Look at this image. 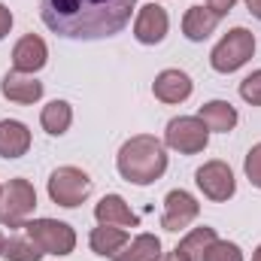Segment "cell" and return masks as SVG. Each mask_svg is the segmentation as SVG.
<instances>
[{"label": "cell", "mask_w": 261, "mask_h": 261, "mask_svg": "<svg viewBox=\"0 0 261 261\" xmlns=\"http://www.w3.org/2000/svg\"><path fill=\"white\" fill-rule=\"evenodd\" d=\"M206 140H210V130L206 125L197 119V116H179L173 119L167 130H164V143L182 155H197L206 149Z\"/></svg>", "instance_id": "cell-7"}, {"label": "cell", "mask_w": 261, "mask_h": 261, "mask_svg": "<svg viewBox=\"0 0 261 261\" xmlns=\"http://www.w3.org/2000/svg\"><path fill=\"white\" fill-rule=\"evenodd\" d=\"M252 261H261V246L255 249V255H252Z\"/></svg>", "instance_id": "cell-30"}, {"label": "cell", "mask_w": 261, "mask_h": 261, "mask_svg": "<svg viewBox=\"0 0 261 261\" xmlns=\"http://www.w3.org/2000/svg\"><path fill=\"white\" fill-rule=\"evenodd\" d=\"M137 0H40L43 24L64 40H107L125 31Z\"/></svg>", "instance_id": "cell-1"}, {"label": "cell", "mask_w": 261, "mask_h": 261, "mask_svg": "<svg viewBox=\"0 0 261 261\" xmlns=\"http://www.w3.org/2000/svg\"><path fill=\"white\" fill-rule=\"evenodd\" d=\"M94 216L100 225H116V228H137V216L130 213V206L125 203V197L119 195H107L97 206H94Z\"/></svg>", "instance_id": "cell-14"}, {"label": "cell", "mask_w": 261, "mask_h": 261, "mask_svg": "<svg viewBox=\"0 0 261 261\" xmlns=\"http://www.w3.org/2000/svg\"><path fill=\"white\" fill-rule=\"evenodd\" d=\"M197 213H200V203L189 192L176 189V192H170L167 200H164L161 225H164V231H182V228H189L197 219Z\"/></svg>", "instance_id": "cell-9"}, {"label": "cell", "mask_w": 261, "mask_h": 261, "mask_svg": "<svg viewBox=\"0 0 261 261\" xmlns=\"http://www.w3.org/2000/svg\"><path fill=\"white\" fill-rule=\"evenodd\" d=\"M31 149V130L15 119L0 122V155L3 158H21Z\"/></svg>", "instance_id": "cell-15"}, {"label": "cell", "mask_w": 261, "mask_h": 261, "mask_svg": "<svg viewBox=\"0 0 261 261\" xmlns=\"http://www.w3.org/2000/svg\"><path fill=\"white\" fill-rule=\"evenodd\" d=\"M37 192L28 179H9L0 189V222L9 228H21V222L34 213Z\"/></svg>", "instance_id": "cell-4"}, {"label": "cell", "mask_w": 261, "mask_h": 261, "mask_svg": "<svg viewBox=\"0 0 261 261\" xmlns=\"http://www.w3.org/2000/svg\"><path fill=\"white\" fill-rule=\"evenodd\" d=\"M119 173L134 182V186H149L155 179H161V173L167 170V152L164 146L149 137V134H140V137H130L128 143L119 149Z\"/></svg>", "instance_id": "cell-2"}, {"label": "cell", "mask_w": 261, "mask_h": 261, "mask_svg": "<svg viewBox=\"0 0 261 261\" xmlns=\"http://www.w3.org/2000/svg\"><path fill=\"white\" fill-rule=\"evenodd\" d=\"M155 97L164 100V103H182L189 100L192 94V79L182 73V70H161L155 76V85H152Z\"/></svg>", "instance_id": "cell-12"}, {"label": "cell", "mask_w": 261, "mask_h": 261, "mask_svg": "<svg viewBox=\"0 0 261 261\" xmlns=\"http://www.w3.org/2000/svg\"><path fill=\"white\" fill-rule=\"evenodd\" d=\"M197 119L206 125V130L228 134V130H234V125H237V110L228 100H210V103L200 107V116Z\"/></svg>", "instance_id": "cell-16"}, {"label": "cell", "mask_w": 261, "mask_h": 261, "mask_svg": "<svg viewBox=\"0 0 261 261\" xmlns=\"http://www.w3.org/2000/svg\"><path fill=\"white\" fill-rule=\"evenodd\" d=\"M240 97L252 107H261V70L249 73L243 82H240Z\"/></svg>", "instance_id": "cell-24"}, {"label": "cell", "mask_w": 261, "mask_h": 261, "mask_svg": "<svg viewBox=\"0 0 261 261\" xmlns=\"http://www.w3.org/2000/svg\"><path fill=\"white\" fill-rule=\"evenodd\" d=\"M46 58H49V49H46V43L37 34L21 37L15 43V49H12V67H15V73H37L40 67L46 64Z\"/></svg>", "instance_id": "cell-11"}, {"label": "cell", "mask_w": 261, "mask_h": 261, "mask_svg": "<svg viewBox=\"0 0 261 261\" xmlns=\"http://www.w3.org/2000/svg\"><path fill=\"white\" fill-rule=\"evenodd\" d=\"M9 28H12V12H9L3 3H0V40L9 34Z\"/></svg>", "instance_id": "cell-27"}, {"label": "cell", "mask_w": 261, "mask_h": 261, "mask_svg": "<svg viewBox=\"0 0 261 261\" xmlns=\"http://www.w3.org/2000/svg\"><path fill=\"white\" fill-rule=\"evenodd\" d=\"M216 24H219V15L210 9V6H192L189 12H186V18H182V31H186V37L189 40H206L213 31H216Z\"/></svg>", "instance_id": "cell-17"}, {"label": "cell", "mask_w": 261, "mask_h": 261, "mask_svg": "<svg viewBox=\"0 0 261 261\" xmlns=\"http://www.w3.org/2000/svg\"><path fill=\"white\" fill-rule=\"evenodd\" d=\"M0 91H3V97L12 100V103H34V100L43 97V82H37V79L28 76V73H15V70H12V73L3 76Z\"/></svg>", "instance_id": "cell-13"}, {"label": "cell", "mask_w": 261, "mask_h": 261, "mask_svg": "<svg viewBox=\"0 0 261 261\" xmlns=\"http://www.w3.org/2000/svg\"><path fill=\"white\" fill-rule=\"evenodd\" d=\"M40 122H43V130H46V134L61 137V134L70 128V122H73V110H70V103H67V100H52V103H46V107H43Z\"/></svg>", "instance_id": "cell-21"}, {"label": "cell", "mask_w": 261, "mask_h": 261, "mask_svg": "<svg viewBox=\"0 0 261 261\" xmlns=\"http://www.w3.org/2000/svg\"><path fill=\"white\" fill-rule=\"evenodd\" d=\"M246 9H249V12L261 21V0H246Z\"/></svg>", "instance_id": "cell-28"}, {"label": "cell", "mask_w": 261, "mask_h": 261, "mask_svg": "<svg viewBox=\"0 0 261 261\" xmlns=\"http://www.w3.org/2000/svg\"><path fill=\"white\" fill-rule=\"evenodd\" d=\"M195 182L210 200H228L234 195V189H237L234 173H231V167L225 161H206L195 173Z\"/></svg>", "instance_id": "cell-8"}, {"label": "cell", "mask_w": 261, "mask_h": 261, "mask_svg": "<svg viewBox=\"0 0 261 261\" xmlns=\"http://www.w3.org/2000/svg\"><path fill=\"white\" fill-rule=\"evenodd\" d=\"M91 195V179L85 170L79 167H58L52 176H49V197L58 203V206H79L85 197Z\"/></svg>", "instance_id": "cell-6"}, {"label": "cell", "mask_w": 261, "mask_h": 261, "mask_svg": "<svg viewBox=\"0 0 261 261\" xmlns=\"http://www.w3.org/2000/svg\"><path fill=\"white\" fill-rule=\"evenodd\" d=\"M216 240H219V237H216V231H213V228H206V225H200V228H195L189 237H182V240H179V246H176L173 252H176L182 261H200V258H203V252H206Z\"/></svg>", "instance_id": "cell-20"}, {"label": "cell", "mask_w": 261, "mask_h": 261, "mask_svg": "<svg viewBox=\"0 0 261 261\" xmlns=\"http://www.w3.org/2000/svg\"><path fill=\"white\" fill-rule=\"evenodd\" d=\"M243 167H246L249 182H252L255 189H261V143L249 149V155H246V164H243Z\"/></svg>", "instance_id": "cell-25"}, {"label": "cell", "mask_w": 261, "mask_h": 261, "mask_svg": "<svg viewBox=\"0 0 261 261\" xmlns=\"http://www.w3.org/2000/svg\"><path fill=\"white\" fill-rule=\"evenodd\" d=\"M28 237L46 252V255H70L76 246V234L67 222H55V219H34L24 225Z\"/></svg>", "instance_id": "cell-5"}, {"label": "cell", "mask_w": 261, "mask_h": 261, "mask_svg": "<svg viewBox=\"0 0 261 261\" xmlns=\"http://www.w3.org/2000/svg\"><path fill=\"white\" fill-rule=\"evenodd\" d=\"M0 255L9 261H40L46 252L31 237H9V240H3V252Z\"/></svg>", "instance_id": "cell-22"}, {"label": "cell", "mask_w": 261, "mask_h": 261, "mask_svg": "<svg viewBox=\"0 0 261 261\" xmlns=\"http://www.w3.org/2000/svg\"><path fill=\"white\" fill-rule=\"evenodd\" d=\"M161 258V240L155 234H140L125 243L122 252H116L113 261H158Z\"/></svg>", "instance_id": "cell-19"}, {"label": "cell", "mask_w": 261, "mask_h": 261, "mask_svg": "<svg viewBox=\"0 0 261 261\" xmlns=\"http://www.w3.org/2000/svg\"><path fill=\"white\" fill-rule=\"evenodd\" d=\"M0 252H3V234H0Z\"/></svg>", "instance_id": "cell-31"}, {"label": "cell", "mask_w": 261, "mask_h": 261, "mask_svg": "<svg viewBox=\"0 0 261 261\" xmlns=\"http://www.w3.org/2000/svg\"><path fill=\"white\" fill-rule=\"evenodd\" d=\"M167 28H170V18H167L164 6L146 3V6L140 9L137 21H134V37H137L140 43H146V46H155V43H161V40L167 37Z\"/></svg>", "instance_id": "cell-10"}, {"label": "cell", "mask_w": 261, "mask_h": 261, "mask_svg": "<svg viewBox=\"0 0 261 261\" xmlns=\"http://www.w3.org/2000/svg\"><path fill=\"white\" fill-rule=\"evenodd\" d=\"M234 3H237V0H206V6H210L219 18H222V15H228V12L234 9Z\"/></svg>", "instance_id": "cell-26"}, {"label": "cell", "mask_w": 261, "mask_h": 261, "mask_svg": "<svg viewBox=\"0 0 261 261\" xmlns=\"http://www.w3.org/2000/svg\"><path fill=\"white\" fill-rule=\"evenodd\" d=\"M91 252H97V255H103V258H113L116 252H122L125 249V243H128V234L122 231V228H116V225H100V228H94L91 231Z\"/></svg>", "instance_id": "cell-18"}, {"label": "cell", "mask_w": 261, "mask_h": 261, "mask_svg": "<svg viewBox=\"0 0 261 261\" xmlns=\"http://www.w3.org/2000/svg\"><path fill=\"white\" fill-rule=\"evenodd\" d=\"M252 52H255V34L246 31V28H234L213 49L210 64H213V70H219V73H234V70H240V67L252 58Z\"/></svg>", "instance_id": "cell-3"}, {"label": "cell", "mask_w": 261, "mask_h": 261, "mask_svg": "<svg viewBox=\"0 0 261 261\" xmlns=\"http://www.w3.org/2000/svg\"><path fill=\"white\" fill-rule=\"evenodd\" d=\"M158 261H182V258H179L176 252H170V255H164V258H158Z\"/></svg>", "instance_id": "cell-29"}, {"label": "cell", "mask_w": 261, "mask_h": 261, "mask_svg": "<svg viewBox=\"0 0 261 261\" xmlns=\"http://www.w3.org/2000/svg\"><path fill=\"white\" fill-rule=\"evenodd\" d=\"M200 261H243V252L237 243H228V240H216Z\"/></svg>", "instance_id": "cell-23"}]
</instances>
